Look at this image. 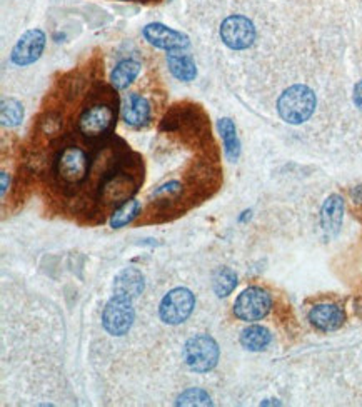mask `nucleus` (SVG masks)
I'll return each instance as SVG.
<instances>
[{"instance_id": "a211bd4d", "label": "nucleus", "mask_w": 362, "mask_h": 407, "mask_svg": "<svg viewBox=\"0 0 362 407\" xmlns=\"http://www.w3.org/2000/svg\"><path fill=\"white\" fill-rule=\"evenodd\" d=\"M217 127H219V132H221L222 142H224V150H226L227 159L234 162V160H238L240 155V141L238 137V129H235V124L232 122V119L224 117L219 120Z\"/></svg>"}, {"instance_id": "a878e982", "label": "nucleus", "mask_w": 362, "mask_h": 407, "mask_svg": "<svg viewBox=\"0 0 362 407\" xmlns=\"http://www.w3.org/2000/svg\"><path fill=\"white\" fill-rule=\"evenodd\" d=\"M352 101H354V104L357 109L362 112V80L354 86V93H352Z\"/></svg>"}, {"instance_id": "7ed1b4c3", "label": "nucleus", "mask_w": 362, "mask_h": 407, "mask_svg": "<svg viewBox=\"0 0 362 407\" xmlns=\"http://www.w3.org/2000/svg\"><path fill=\"white\" fill-rule=\"evenodd\" d=\"M182 356H184L187 368L190 370L205 374L216 368L221 351H219L217 342L214 341L211 335L198 334L186 342L184 354Z\"/></svg>"}, {"instance_id": "f8f14e48", "label": "nucleus", "mask_w": 362, "mask_h": 407, "mask_svg": "<svg viewBox=\"0 0 362 407\" xmlns=\"http://www.w3.org/2000/svg\"><path fill=\"white\" fill-rule=\"evenodd\" d=\"M309 322L321 332H332L342 328L346 312L337 304H317L309 311Z\"/></svg>"}, {"instance_id": "dca6fc26", "label": "nucleus", "mask_w": 362, "mask_h": 407, "mask_svg": "<svg viewBox=\"0 0 362 407\" xmlns=\"http://www.w3.org/2000/svg\"><path fill=\"white\" fill-rule=\"evenodd\" d=\"M167 65L172 75L182 82H190L198 75V67L190 53L182 51H171L167 53Z\"/></svg>"}, {"instance_id": "9b49d317", "label": "nucleus", "mask_w": 362, "mask_h": 407, "mask_svg": "<svg viewBox=\"0 0 362 407\" xmlns=\"http://www.w3.org/2000/svg\"><path fill=\"white\" fill-rule=\"evenodd\" d=\"M44 47H46V34L40 29L27 30V32L19 39L11 53V60L15 65L25 67L34 64L42 56Z\"/></svg>"}, {"instance_id": "5701e85b", "label": "nucleus", "mask_w": 362, "mask_h": 407, "mask_svg": "<svg viewBox=\"0 0 362 407\" xmlns=\"http://www.w3.org/2000/svg\"><path fill=\"white\" fill-rule=\"evenodd\" d=\"M177 406H212V399L207 392L199 387L187 389L177 397Z\"/></svg>"}, {"instance_id": "b1692460", "label": "nucleus", "mask_w": 362, "mask_h": 407, "mask_svg": "<svg viewBox=\"0 0 362 407\" xmlns=\"http://www.w3.org/2000/svg\"><path fill=\"white\" fill-rule=\"evenodd\" d=\"M60 117L56 114H47V117L42 120V132L44 134H49V136H52V134L59 132L60 129Z\"/></svg>"}, {"instance_id": "bb28decb", "label": "nucleus", "mask_w": 362, "mask_h": 407, "mask_svg": "<svg viewBox=\"0 0 362 407\" xmlns=\"http://www.w3.org/2000/svg\"><path fill=\"white\" fill-rule=\"evenodd\" d=\"M351 198H352V200H354V202L362 204V186L356 187V189L351 190Z\"/></svg>"}, {"instance_id": "f3484780", "label": "nucleus", "mask_w": 362, "mask_h": 407, "mask_svg": "<svg viewBox=\"0 0 362 407\" xmlns=\"http://www.w3.org/2000/svg\"><path fill=\"white\" fill-rule=\"evenodd\" d=\"M138 72H141V64L137 60H122L114 67L112 74H110V84L117 91H124L136 80Z\"/></svg>"}, {"instance_id": "393cba45", "label": "nucleus", "mask_w": 362, "mask_h": 407, "mask_svg": "<svg viewBox=\"0 0 362 407\" xmlns=\"http://www.w3.org/2000/svg\"><path fill=\"white\" fill-rule=\"evenodd\" d=\"M181 190H182L181 182L171 181V182H167L165 186H160L159 189L154 192V195L155 198H159V195H172V194H177V192H181Z\"/></svg>"}, {"instance_id": "cd10ccee", "label": "nucleus", "mask_w": 362, "mask_h": 407, "mask_svg": "<svg viewBox=\"0 0 362 407\" xmlns=\"http://www.w3.org/2000/svg\"><path fill=\"white\" fill-rule=\"evenodd\" d=\"M8 184H11V176L6 171H2V195H6Z\"/></svg>"}, {"instance_id": "1a4fd4ad", "label": "nucleus", "mask_w": 362, "mask_h": 407, "mask_svg": "<svg viewBox=\"0 0 362 407\" xmlns=\"http://www.w3.org/2000/svg\"><path fill=\"white\" fill-rule=\"evenodd\" d=\"M221 39L232 51H245L256 40V25L244 15H229L221 25Z\"/></svg>"}, {"instance_id": "4468645a", "label": "nucleus", "mask_w": 362, "mask_h": 407, "mask_svg": "<svg viewBox=\"0 0 362 407\" xmlns=\"http://www.w3.org/2000/svg\"><path fill=\"white\" fill-rule=\"evenodd\" d=\"M146 280L142 272L136 267H125L114 279V296L125 299H137L144 292Z\"/></svg>"}, {"instance_id": "ddd939ff", "label": "nucleus", "mask_w": 362, "mask_h": 407, "mask_svg": "<svg viewBox=\"0 0 362 407\" xmlns=\"http://www.w3.org/2000/svg\"><path fill=\"white\" fill-rule=\"evenodd\" d=\"M120 114L131 127H146L152 119V105L141 93H129L120 107Z\"/></svg>"}, {"instance_id": "2eb2a0df", "label": "nucleus", "mask_w": 362, "mask_h": 407, "mask_svg": "<svg viewBox=\"0 0 362 407\" xmlns=\"http://www.w3.org/2000/svg\"><path fill=\"white\" fill-rule=\"evenodd\" d=\"M344 219V199L332 194L325 199L321 209V226L328 235H336L342 226Z\"/></svg>"}, {"instance_id": "39448f33", "label": "nucleus", "mask_w": 362, "mask_h": 407, "mask_svg": "<svg viewBox=\"0 0 362 407\" xmlns=\"http://www.w3.org/2000/svg\"><path fill=\"white\" fill-rule=\"evenodd\" d=\"M137 184L136 174L129 172L125 164L120 162L102 179L101 199L107 204H124L137 190Z\"/></svg>"}, {"instance_id": "aec40b11", "label": "nucleus", "mask_w": 362, "mask_h": 407, "mask_svg": "<svg viewBox=\"0 0 362 407\" xmlns=\"http://www.w3.org/2000/svg\"><path fill=\"white\" fill-rule=\"evenodd\" d=\"M141 210L142 205L138 200L136 199L125 200L124 204H120L112 212V217H110V227H112V229H122V227L129 226V224L141 214Z\"/></svg>"}, {"instance_id": "9d476101", "label": "nucleus", "mask_w": 362, "mask_h": 407, "mask_svg": "<svg viewBox=\"0 0 362 407\" xmlns=\"http://www.w3.org/2000/svg\"><path fill=\"white\" fill-rule=\"evenodd\" d=\"M142 35L150 46L164 49V51H184L189 47V37L186 34L174 30L171 27L160 24V22H152L142 29Z\"/></svg>"}, {"instance_id": "412c9836", "label": "nucleus", "mask_w": 362, "mask_h": 407, "mask_svg": "<svg viewBox=\"0 0 362 407\" xmlns=\"http://www.w3.org/2000/svg\"><path fill=\"white\" fill-rule=\"evenodd\" d=\"M238 285V276L229 267H221L212 277V289L217 297H227Z\"/></svg>"}, {"instance_id": "6e6552de", "label": "nucleus", "mask_w": 362, "mask_h": 407, "mask_svg": "<svg viewBox=\"0 0 362 407\" xmlns=\"http://www.w3.org/2000/svg\"><path fill=\"white\" fill-rule=\"evenodd\" d=\"M272 307L271 294L262 288H249L239 294L234 302V314L244 322L261 321Z\"/></svg>"}, {"instance_id": "20e7f679", "label": "nucleus", "mask_w": 362, "mask_h": 407, "mask_svg": "<svg viewBox=\"0 0 362 407\" xmlns=\"http://www.w3.org/2000/svg\"><path fill=\"white\" fill-rule=\"evenodd\" d=\"M115 124V110L114 107L107 102H97L91 107H87L79 117L77 129L80 136L86 137L87 141H99L112 131Z\"/></svg>"}, {"instance_id": "f257e3e1", "label": "nucleus", "mask_w": 362, "mask_h": 407, "mask_svg": "<svg viewBox=\"0 0 362 407\" xmlns=\"http://www.w3.org/2000/svg\"><path fill=\"white\" fill-rule=\"evenodd\" d=\"M317 105L316 93L311 87L296 84L285 89L277 101L279 117L290 125H301L309 120Z\"/></svg>"}, {"instance_id": "0eeeda50", "label": "nucleus", "mask_w": 362, "mask_h": 407, "mask_svg": "<svg viewBox=\"0 0 362 407\" xmlns=\"http://www.w3.org/2000/svg\"><path fill=\"white\" fill-rule=\"evenodd\" d=\"M195 307V297L187 288H176L165 294L159 307V316L165 324L179 325L189 319Z\"/></svg>"}, {"instance_id": "4be33fe9", "label": "nucleus", "mask_w": 362, "mask_h": 407, "mask_svg": "<svg viewBox=\"0 0 362 407\" xmlns=\"http://www.w3.org/2000/svg\"><path fill=\"white\" fill-rule=\"evenodd\" d=\"M0 119H2L4 127H15L24 119V105L17 99H4Z\"/></svg>"}, {"instance_id": "f03ea898", "label": "nucleus", "mask_w": 362, "mask_h": 407, "mask_svg": "<svg viewBox=\"0 0 362 407\" xmlns=\"http://www.w3.org/2000/svg\"><path fill=\"white\" fill-rule=\"evenodd\" d=\"M91 160L87 152L79 146H67L56 160V176L64 186H80L89 176Z\"/></svg>"}, {"instance_id": "423d86ee", "label": "nucleus", "mask_w": 362, "mask_h": 407, "mask_svg": "<svg viewBox=\"0 0 362 407\" xmlns=\"http://www.w3.org/2000/svg\"><path fill=\"white\" fill-rule=\"evenodd\" d=\"M136 312H134L131 299L114 296L105 304L102 312V325L114 337H122L131 330Z\"/></svg>"}, {"instance_id": "6ab92c4d", "label": "nucleus", "mask_w": 362, "mask_h": 407, "mask_svg": "<svg viewBox=\"0 0 362 407\" xmlns=\"http://www.w3.org/2000/svg\"><path fill=\"white\" fill-rule=\"evenodd\" d=\"M272 341V335L269 330L262 325H249L247 329L243 330L240 334V344L252 352H261L269 346Z\"/></svg>"}]
</instances>
